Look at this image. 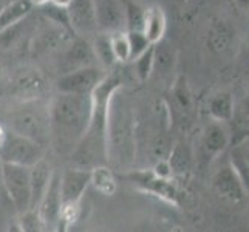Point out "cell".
I'll return each mask as SVG.
<instances>
[{"instance_id":"cell-1","label":"cell","mask_w":249,"mask_h":232,"mask_svg":"<svg viewBox=\"0 0 249 232\" xmlns=\"http://www.w3.org/2000/svg\"><path fill=\"white\" fill-rule=\"evenodd\" d=\"M123 89L121 77L107 73L90 94L91 113L89 127L82 140L70 155V167L91 170L98 166H107V116L113 94Z\"/></svg>"},{"instance_id":"cell-2","label":"cell","mask_w":249,"mask_h":232,"mask_svg":"<svg viewBox=\"0 0 249 232\" xmlns=\"http://www.w3.org/2000/svg\"><path fill=\"white\" fill-rule=\"evenodd\" d=\"M48 111L50 143L61 157L70 158L89 127L91 113L90 94L57 93L48 104Z\"/></svg>"},{"instance_id":"cell-3","label":"cell","mask_w":249,"mask_h":232,"mask_svg":"<svg viewBox=\"0 0 249 232\" xmlns=\"http://www.w3.org/2000/svg\"><path fill=\"white\" fill-rule=\"evenodd\" d=\"M136 155L135 116L132 107L121 96V90L113 94L107 116V166L111 170H132Z\"/></svg>"},{"instance_id":"cell-4","label":"cell","mask_w":249,"mask_h":232,"mask_svg":"<svg viewBox=\"0 0 249 232\" xmlns=\"http://www.w3.org/2000/svg\"><path fill=\"white\" fill-rule=\"evenodd\" d=\"M8 130L25 136L47 149L50 144V111L48 106L39 99L22 101L6 118Z\"/></svg>"},{"instance_id":"cell-5","label":"cell","mask_w":249,"mask_h":232,"mask_svg":"<svg viewBox=\"0 0 249 232\" xmlns=\"http://www.w3.org/2000/svg\"><path fill=\"white\" fill-rule=\"evenodd\" d=\"M47 149L25 136L11 130H5L0 141V162L16 164L23 167H33L39 161L45 160Z\"/></svg>"},{"instance_id":"cell-6","label":"cell","mask_w":249,"mask_h":232,"mask_svg":"<svg viewBox=\"0 0 249 232\" xmlns=\"http://www.w3.org/2000/svg\"><path fill=\"white\" fill-rule=\"evenodd\" d=\"M90 186V170L68 167L61 172V200L62 211L61 215L68 217L71 221L76 218L81 200Z\"/></svg>"},{"instance_id":"cell-7","label":"cell","mask_w":249,"mask_h":232,"mask_svg":"<svg viewBox=\"0 0 249 232\" xmlns=\"http://www.w3.org/2000/svg\"><path fill=\"white\" fill-rule=\"evenodd\" d=\"M5 191L10 196L11 203L20 214L31 211V179L30 167L6 164L2 162L0 167Z\"/></svg>"},{"instance_id":"cell-8","label":"cell","mask_w":249,"mask_h":232,"mask_svg":"<svg viewBox=\"0 0 249 232\" xmlns=\"http://www.w3.org/2000/svg\"><path fill=\"white\" fill-rule=\"evenodd\" d=\"M133 187L140 191L155 195L170 204H178V191L172 178L158 177L152 169L144 170H128L123 175Z\"/></svg>"},{"instance_id":"cell-9","label":"cell","mask_w":249,"mask_h":232,"mask_svg":"<svg viewBox=\"0 0 249 232\" xmlns=\"http://www.w3.org/2000/svg\"><path fill=\"white\" fill-rule=\"evenodd\" d=\"M107 74L101 67H87L73 70L59 76L56 81L57 93L65 94H91L96 85L104 79Z\"/></svg>"},{"instance_id":"cell-10","label":"cell","mask_w":249,"mask_h":232,"mask_svg":"<svg viewBox=\"0 0 249 232\" xmlns=\"http://www.w3.org/2000/svg\"><path fill=\"white\" fill-rule=\"evenodd\" d=\"M98 33L113 34L127 31L125 5L121 0H93Z\"/></svg>"},{"instance_id":"cell-11","label":"cell","mask_w":249,"mask_h":232,"mask_svg":"<svg viewBox=\"0 0 249 232\" xmlns=\"http://www.w3.org/2000/svg\"><path fill=\"white\" fill-rule=\"evenodd\" d=\"M62 211L61 200V172H53L45 194L36 208L37 215L47 232H53L56 223L59 221Z\"/></svg>"},{"instance_id":"cell-12","label":"cell","mask_w":249,"mask_h":232,"mask_svg":"<svg viewBox=\"0 0 249 232\" xmlns=\"http://www.w3.org/2000/svg\"><path fill=\"white\" fill-rule=\"evenodd\" d=\"M61 51H62V62H61L62 74L70 73L73 70H79V68L99 67L93 53L91 42L89 39L84 37L71 39Z\"/></svg>"},{"instance_id":"cell-13","label":"cell","mask_w":249,"mask_h":232,"mask_svg":"<svg viewBox=\"0 0 249 232\" xmlns=\"http://www.w3.org/2000/svg\"><path fill=\"white\" fill-rule=\"evenodd\" d=\"M68 19L73 34L78 37L87 39L90 34H96V17H94V5L93 0H71L67 8Z\"/></svg>"},{"instance_id":"cell-14","label":"cell","mask_w":249,"mask_h":232,"mask_svg":"<svg viewBox=\"0 0 249 232\" xmlns=\"http://www.w3.org/2000/svg\"><path fill=\"white\" fill-rule=\"evenodd\" d=\"M213 187L220 196L234 203L243 201L248 194V187L242 181V178L237 175V172L231 167L229 162L217 170L215 177H213Z\"/></svg>"},{"instance_id":"cell-15","label":"cell","mask_w":249,"mask_h":232,"mask_svg":"<svg viewBox=\"0 0 249 232\" xmlns=\"http://www.w3.org/2000/svg\"><path fill=\"white\" fill-rule=\"evenodd\" d=\"M11 90L17 98H20V101L39 99L45 90V81L37 71L23 70L13 79Z\"/></svg>"},{"instance_id":"cell-16","label":"cell","mask_w":249,"mask_h":232,"mask_svg":"<svg viewBox=\"0 0 249 232\" xmlns=\"http://www.w3.org/2000/svg\"><path fill=\"white\" fill-rule=\"evenodd\" d=\"M231 141H232L231 132L225 123H218L212 119L206 125L203 132V145L206 153L211 155V157H215V155L221 153L231 144Z\"/></svg>"},{"instance_id":"cell-17","label":"cell","mask_w":249,"mask_h":232,"mask_svg":"<svg viewBox=\"0 0 249 232\" xmlns=\"http://www.w3.org/2000/svg\"><path fill=\"white\" fill-rule=\"evenodd\" d=\"M167 28V17L161 6L152 5L144 11V25L142 33L147 37L152 45L158 44L160 40L164 39Z\"/></svg>"},{"instance_id":"cell-18","label":"cell","mask_w":249,"mask_h":232,"mask_svg":"<svg viewBox=\"0 0 249 232\" xmlns=\"http://www.w3.org/2000/svg\"><path fill=\"white\" fill-rule=\"evenodd\" d=\"M54 170H51L50 162L47 160L39 161L37 164L30 167V179H31V211H36L37 204L45 194L47 187L50 184L51 175Z\"/></svg>"},{"instance_id":"cell-19","label":"cell","mask_w":249,"mask_h":232,"mask_svg":"<svg viewBox=\"0 0 249 232\" xmlns=\"http://www.w3.org/2000/svg\"><path fill=\"white\" fill-rule=\"evenodd\" d=\"M166 161L170 167L172 177L174 175L175 177H184L192 169V162H194L192 150L186 143L178 141L175 144H172L170 153H169Z\"/></svg>"},{"instance_id":"cell-20","label":"cell","mask_w":249,"mask_h":232,"mask_svg":"<svg viewBox=\"0 0 249 232\" xmlns=\"http://www.w3.org/2000/svg\"><path fill=\"white\" fill-rule=\"evenodd\" d=\"M177 62V53L169 40L162 39L153 45V70L152 74L166 76L174 70Z\"/></svg>"},{"instance_id":"cell-21","label":"cell","mask_w":249,"mask_h":232,"mask_svg":"<svg viewBox=\"0 0 249 232\" xmlns=\"http://www.w3.org/2000/svg\"><path fill=\"white\" fill-rule=\"evenodd\" d=\"M33 11L30 0H10L0 11V31L27 19Z\"/></svg>"},{"instance_id":"cell-22","label":"cell","mask_w":249,"mask_h":232,"mask_svg":"<svg viewBox=\"0 0 249 232\" xmlns=\"http://www.w3.org/2000/svg\"><path fill=\"white\" fill-rule=\"evenodd\" d=\"M234 113H235L234 99L229 93H218L211 98L209 115L213 121L228 124L229 121H232Z\"/></svg>"},{"instance_id":"cell-23","label":"cell","mask_w":249,"mask_h":232,"mask_svg":"<svg viewBox=\"0 0 249 232\" xmlns=\"http://www.w3.org/2000/svg\"><path fill=\"white\" fill-rule=\"evenodd\" d=\"M229 164L232 167L237 175L242 178V181L248 187L249 183V162H248V138L240 140L232 144V150L229 155Z\"/></svg>"},{"instance_id":"cell-24","label":"cell","mask_w":249,"mask_h":232,"mask_svg":"<svg viewBox=\"0 0 249 232\" xmlns=\"http://www.w3.org/2000/svg\"><path fill=\"white\" fill-rule=\"evenodd\" d=\"M91 42L93 47V53L94 57H96L98 65L102 68V70H108V68H113V65L116 64L113 51H111V45H110V34H104V33H96Z\"/></svg>"},{"instance_id":"cell-25","label":"cell","mask_w":249,"mask_h":232,"mask_svg":"<svg viewBox=\"0 0 249 232\" xmlns=\"http://www.w3.org/2000/svg\"><path fill=\"white\" fill-rule=\"evenodd\" d=\"M90 184L102 195H113L116 192V178L108 166H98L90 170Z\"/></svg>"},{"instance_id":"cell-26","label":"cell","mask_w":249,"mask_h":232,"mask_svg":"<svg viewBox=\"0 0 249 232\" xmlns=\"http://www.w3.org/2000/svg\"><path fill=\"white\" fill-rule=\"evenodd\" d=\"M232 42V31H231L229 25L223 20H217L211 25L208 33V45L215 53L228 50V47Z\"/></svg>"},{"instance_id":"cell-27","label":"cell","mask_w":249,"mask_h":232,"mask_svg":"<svg viewBox=\"0 0 249 232\" xmlns=\"http://www.w3.org/2000/svg\"><path fill=\"white\" fill-rule=\"evenodd\" d=\"M110 45L113 51L115 61L116 62H130V45H128L127 31H119L110 34Z\"/></svg>"},{"instance_id":"cell-28","label":"cell","mask_w":249,"mask_h":232,"mask_svg":"<svg viewBox=\"0 0 249 232\" xmlns=\"http://www.w3.org/2000/svg\"><path fill=\"white\" fill-rule=\"evenodd\" d=\"M40 11L44 14L45 20L56 25V27L62 28L68 33H71V27H70V19H68V13L65 8H59V6H54L51 3H47L44 6H40Z\"/></svg>"},{"instance_id":"cell-29","label":"cell","mask_w":249,"mask_h":232,"mask_svg":"<svg viewBox=\"0 0 249 232\" xmlns=\"http://www.w3.org/2000/svg\"><path fill=\"white\" fill-rule=\"evenodd\" d=\"M127 37H128V45H130V62L138 59L152 47V44L144 36L142 31H127Z\"/></svg>"},{"instance_id":"cell-30","label":"cell","mask_w":249,"mask_h":232,"mask_svg":"<svg viewBox=\"0 0 249 232\" xmlns=\"http://www.w3.org/2000/svg\"><path fill=\"white\" fill-rule=\"evenodd\" d=\"M144 11L142 8L135 3V2H128L125 5V25H127V31H142V25H144Z\"/></svg>"},{"instance_id":"cell-31","label":"cell","mask_w":249,"mask_h":232,"mask_svg":"<svg viewBox=\"0 0 249 232\" xmlns=\"http://www.w3.org/2000/svg\"><path fill=\"white\" fill-rule=\"evenodd\" d=\"M132 64L135 67L136 76H138V79L141 82H145L147 79H150L152 70H153V45L145 51L144 54H141L138 59H135Z\"/></svg>"},{"instance_id":"cell-32","label":"cell","mask_w":249,"mask_h":232,"mask_svg":"<svg viewBox=\"0 0 249 232\" xmlns=\"http://www.w3.org/2000/svg\"><path fill=\"white\" fill-rule=\"evenodd\" d=\"M28 17H27V19L20 20L19 23L13 25V27L6 28L3 31H0V47H2V48H11L16 44V42L20 40L22 33H25V28H27Z\"/></svg>"},{"instance_id":"cell-33","label":"cell","mask_w":249,"mask_h":232,"mask_svg":"<svg viewBox=\"0 0 249 232\" xmlns=\"http://www.w3.org/2000/svg\"><path fill=\"white\" fill-rule=\"evenodd\" d=\"M170 149H172V143L169 141L167 136L166 135H158L157 138L152 141L150 153H152V157L155 158V162H158V161L167 160Z\"/></svg>"},{"instance_id":"cell-34","label":"cell","mask_w":249,"mask_h":232,"mask_svg":"<svg viewBox=\"0 0 249 232\" xmlns=\"http://www.w3.org/2000/svg\"><path fill=\"white\" fill-rule=\"evenodd\" d=\"M19 225L22 232H47L36 211H27L20 214Z\"/></svg>"},{"instance_id":"cell-35","label":"cell","mask_w":249,"mask_h":232,"mask_svg":"<svg viewBox=\"0 0 249 232\" xmlns=\"http://www.w3.org/2000/svg\"><path fill=\"white\" fill-rule=\"evenodd\" d=\"M174 96H175V101L179 106V108L189 110V107H191V91H189L184 76H179L177 79V82L174 85Z\"/></svg>"},{"instance_id":"cell-36","label":"cell","mask_w":249,"mask_h":232,"mask_svg":"<svg viewBox=\"0 0 249 232\" xmlns=\"http://www.w3.org/2000/svg\"><path fill=\"white\" fill-rule=\"evenodd\" d=\"M48 3H51V5H54V6H59V8H68V5L71 3V0H50Z\"/></svg>"},{"instance_id":"cell-37","label":"cell","mask_w":249,"mask_h":232,"mask_svg":"<svg viewBox=\"0 0 249 232\" xmlns=\"http://www.w3.org/2000/svg\"><path fill=\"white\" fill-rule=\"evenodd\" d=\"M6 232H22V229H20V225H19V221H14V223H11V225L8 226Z\"/></svg>"},{"instance_id":"cell-38","label":"cell","mask_w":249,"mask_h":232,"mask_svg":"<svg viewBox=\"0 0 249 232\" xmlns=\"http://www.w3.org/2000/svg\"><path fill=\"white\" fill-rule=\"evenodd\" d=\"M30 2H31V5L33 6H44V5H47L48 2H50V0H30Z\"/></svg>"},{"instance_id":"cell-39","label":"cell","mask_w":249,"mask_h":232,"mask_svg":"<svg viewBox=\"0 0 249 232\" xmlns=\"http://www.w3.org/2000/svg\"><path fill=\"white\" fill-rule=\"evenodd\" d=\"M8 2H10V0H0V11H2V8H3Z\"/></svg>"},{"instance_id":"cell-40","label":"cell","mask_w":249,"mask_h":232,"mask_svg":"<svg viewBox=\"0 0 249 232\" xmlns=\"http://www.w3.org/2000/svg\"><path fill=\"white\" fill-rule=\"evenodd\" d=\"M2 76H3V67L0 64V79H2Z\"/></svg>"},{"instance_id":"cell-41","label":"cell","mask_w":249,"mask_h":232,"mask_svg":"<svg viewBox=\"0 0 249 232\" xmlns=\"http://www.w3.org/2000/svg\"><path fill=\"white\" fill-rule=\"evenodd\" d=\"M3 133H5V130L3 128H0V141H2V138H3Z\"/></svg>"}]
</instances>
